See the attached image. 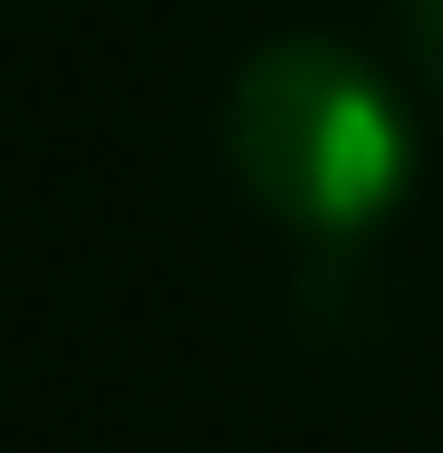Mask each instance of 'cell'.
Masks as SVG:
<instances>
[{
  "label": "cell",
  "instance_id": "7a4b0ae2",
  "mask_svg": "<svg viewBox=\"0 0 443 453\" xmlns=\"http://www.w3.org/2000/svg\"><path fill=\"white\" fill-rule=\"evenodd\" d=\"M415 49H424V68L443 78V0H415Z\"/></svg>",
  "mask_w": 443,
  "mask_h": 453
},
{
  "label": "cell",
  "instance_id": "6da1fadb",
  "mask_svg": "<svg viewBox=\"0 0 443 453\" xmlns=\"http://www.w3.org/2000/svg\"><path fill=\"white\" fill-rule=\"evenodd\" d=\"M232 165L289 222L366 232L405 183V126L356 58L318 39H279L232 88Z\"/></svg>",
  "mask_w": 443,
  "mask_h": 453
}]
</instances>
